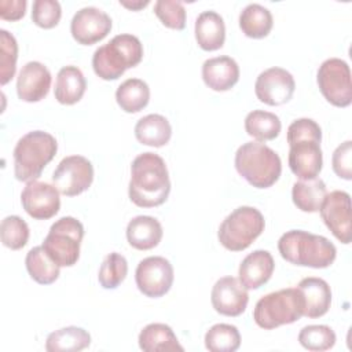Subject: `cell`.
Returning a JSON list of instances; mask_svg holds the SVG:
<instances>
[{"label": "cell", "mask_w": 352, "mask_h": 352, "mask_svg": "<svg viewBox=\"0 0 352 352\" xmlns=\"http://www.w3.org/2000/svg\"><path fill=\"white\" fill-rule=\"evenodd\" d=\"M170 192V180L166 164L155 153H142L131 164L128 186L129 199L140 208L162 205Z\"/></svg>", "instance_id": "obj_1"}, {"label": "cell", "mask_w": 352, "mask_h": 352, "mask_svg": "<svg viewBox=\"0 0 352 352\" xmlns=\"http://www.w3.org/2000/svg\"><path fill=\"white\" fill-rule=\"evenodd\" d=\"M278 250L286 261L311 268H327L337 256L334 243L326 236L304 230L286 231L278 241Z\"/></svg>", "instance_id": "obj_2"}, {"label": "cell", "mask_w": 352, "mask_h": 352, "mask_svg": "<svg viewBox=\"0 0 352 352\" xmlns=\"http://www.w3.org/2000/svg\"><path fill=\"white\" fill-rule=\"evenodd\" d=\"M236 172L253 187L268 188L282 173L280 157L261 142H246L235 153Z\"/></svg>", "instance_id": "obj_3"}, {"label": "cell", "mask_w": 352, "mask_h": 352, "mask_svg": "<svg viewBox=\"0 0 352 352\" xmlns=\"http://www.w3.org/2000/svg\"><path fill=\"white\" fill-rule=\"evenodd\" d=\"M143 58V44L129 33L114 36L109 43L95 50L92 67L102 80H117L126 69L135 67Z\"/></svg>", "instance_id": "obj_4"}, {"label": "cell", "mask_w": 352, "mask_h": 352, "mask_svg": "<svg viewBox=\"0 0 352 352\" xmlns=\"http://www.w3.org/2000/svg\"><path fill=\"white\" fill-rule=\"evenodd\" d=\"M58 151L56 139L44 131L23 135L14 147V175L19 182L37 180Z\"/></svg>", "instance_id": "obj_5"}, {"label": "cell", "mask_w": 352, "mask_h": 352, "mask_svg": "<svg viewBox=\"0 0 352 352\" xmlns=\"http://www.w3.org/2000/svg\"><path fill=\"white\" fill-rule=\"evenodd\" d=\"M304 315V298L297 287L280 289L263 296L254 305L253 319L264 330L290 324Z\"/></svg>", "instance_id": "obj_6"}, {"label": "cell", "mask_w": 352, "mask_h": 352, "mask_svg": "<svg viewBox=\"0 0 352 352\" xmlns=\"http://www.w3.org/2000/svg\"><path fill=\"white\" fill-rule=\"evenodd\" d=\"M265 221L261 212L253 206L234 209L220 224L217 231L219 242L231 252L248 249L264 231Z\"/></svg>", "instance_id": "obj_7"}, {"label": "cell", "mask_w": 352, "mask_h": 352, "mask_svg": "<svg viewBox=\"0 0 352 352\" xmlns=\"http://www.w3.org/2000/svg\"><path fill=\"white\" fill-rule=\"evenodd\" d=\"M84 226L80 220L65 216L56 220L43 241V249L59 267H72L80 258Z\"/></svg>", "instance_id": "obj_8"}, {"label": "cell", "mask_w": 352, "mask_h": 352, "mask_svg": "<svg viewBox=\"0 0 352 352\" xmlns=\"http://www.w3.org/2000/svg\"><path fill=\"white\" fill-rule=\"evenodd\" d=\"M316 82L324 99L337 107H346L352 102V82L349 65L340 58L322 62L316 73Z\"/></svg>", "instance_id": "obj_9"}, {"label": "cell", "mask_w": 352, "mask_h": 352, "mask_svg": "<svg viewBox=\"0 0 352 352\" xmlns=\"http://www.w3.org/2000/svg\"><path fill=\"white\" fill-rule=\"evenodd\" d=\"M94 180V166L82 155L65 157L52 173V183L66 197H76L89 188Z\"/></svg>", "instance_id": "obj_10"}, {"label": "cell", "mask_w": 352, "mask_h": 352, "mask_svg": "<svg viewBox=\"0 0 352 352\" xmlns=\"http://www.w3.org/2000/svg\"><path fill=\"white\" fill-rule=\"evenodd\" d=\"M173 267L165 257L150 256L139 261L135 271L136 286L147 297L158 298L166 294L173 283Z\"/></svg>", "instance_id": "obj_11"}, {"label": "cell", "mask_w": 352, "mask_h": 352, "mask_svg": "<svg viewBox=\"0 0 352 352\" xmlns=\"http://www.w3.org/2000/svg\"><path fill=\"white\" fill-rule=\"evenodd\" d=\"M294 89L296 82L292 73L276 66L261 72L254 82L257 99L268 106H280L289 102Z\"/></svg>", "instance_id": "obj_12"}, {"label": "cell", "mask_w": 352, "mask_h": 352, "mask_svg": "<svg viewBox=\"0 0 352 352\" xmlns=\"http://www.w3.org/2000/svg\"><path fill=\"white\" fill-rule=\"evenodd\" d=\"M59 191L54 184L30 180L21 194V204L25 212L36 220H48L54 217L60 208Z\"/></svg>", "instance_id": "obj_13"}, {"label": "cell", "mask_w": 352, "mask_h": 352, "mask_svg": "<svg viewBox=\"0 0 352 352\" xmlns=\"http://www.w3.org/2000/svg\"><path fill=\"white\" fill-rule=\"evenodd\" d=\"M111 18L103 10L88 6L80 8L72 18L70 33L73 38L82 44L91 45L103 40L111 30Z\"/></svg>", "instance_id": "obj_14"}, {"label": "cell", "mask_w": 352, "mask_h": 352, "mask_svg": "<svg viewBox=\"0 0 352 352\" xmlns=\"http://www.w3.org/2000/svg\"><path fill=\"white\" fill-rule=\"evenodd\" d=\"M326 227L342 243H349L351 232V195L342 190L326 194L319 209Z\"/></svg>", "instance_id": "obj_15"}, {"label": "cell", "mask_w": 352, "mask_h": 352, "mask_svg": "<svg viewBox=\"0 0 352 352\" xmlns=\"http://www.w3.org/2000/svg\"><path fill=\"white\" fill-rule=\"evenodd\" d=\"M318 139H298L289 143V168L300 180L319 176L323 166V153Z\"/></svg>", "instance_id": "obj_16"}, {"label": "cell", "mask_w": 352, "mask_h": 352, "mask_svg": "<svg viewBox=\"0 0 352 352\" xmlns=\"http://www.w3.org/2000/svg\"><path fill=\"white\" fill-rule=\"evenodd\" d=\"M210 301L214 311L224 316H239L245 312L249 294L248 289L235 276H223L212 287Z\"/></svg>", "instance_id": "obj_17"}, {"label": "cell", "mask_w": 352, "mask_h": 352, "mask_svg": "<svg viewBox=\"0 0 352 352\" xmlns=\"http://www.w3.org/2000/svg\"><path fill=\"white\" fill-rule=\"evenodd\" d=\"M51 87V73L41 62L30 60L25 63L16 77V94L23 102H40Z\"/></svg>", "instance_id": "obj_18"}, {"label": "cell", "mask_w": 352, "mask_h": 352, "mask_svg": "<svg viewBox=\"0 0 352 352\" xmlns=\"http://www.w3.org/2000/svg\"><path fill=\"white\" fill-rule=\"evenodd\" d=\"M275 268V261L268 250L257 249L249 253L239 264L238 279L248 289L254 290L270 280Z\"/></svg>", "instance_id": "obj_19"}, {"label": "cell", "mask_w": 352, "mask_h": 352, "mask_svg": "<svg viewBox=\"0 0 352 352\" xmlns=\"http://www.w3.org/2000/svg\"><path fill=\"white\" fill-rule=\"evenodd\" d=\"M202 80L213 91H228L239 80V66L227 55L209 58L202 65Z\"/></svg>", "instance_id": "obj_20"}, {"label": "cell", "mask_w": 352, "mask_h": 352, "mask_svg": "<svg viewBox=\"0 0 352 352\" xmlns=\"http://www.w3.org/2000/svg\"><path fill=\"white\" fill-rule=\"evenodd\" d=\"M304 298V315L315 319L320 318L330 309L331 305V289L329 283L316 276L302 278L296 286Z\"/></svg>", "instance_id": "obj_21"}, {"label": "cell", "mask_w": 352, "mask_h": 352, "mask_svg": "<svg viewBox=\"0 0 352 352\" xmlns=\"http://www.w3.org/2000/svg\"><path fill=\"white\" fill-rule=\"evenodd\" d=\"M195 40L204 51H216L223 47L226 40V25L223 16L212 10L202 11L194 26Z\"/></svg>", "instance_id": "obj_22"}, {"label": "cell", "mask_w": 352, "mask_h": 352, "mask_svg": "<svg viewBox=\"0 0 352 352\" xmlns=\"http://www.w3.org/2000/svg\"><path fill=\"white\" fill-rule=\"evenodd\" d=\"M162 226L153 216H136L126 226L128 243L138 250H150L162 239Z\"/></svg>", "instance_id": "obj_23"}, {"label": "cell", "mask_w": 352, "mask_h": 352, "mask_svg": "<svg viewBox=\"0 0 352 352\" xmlns=\"http://www.w3.org/2000/svg\"><path fill=\"white\" fill-rule=\"evenodd\" d=\"M87 89V81L82 72L73 65L63 66L55 81V99L62 104H74L80 102Z\"/></svg>", "instance_id": "obj_24"}, {"label": "cell", "mask_w": 352, "mask_h": 352, "mask_svg": "<svg viewBox=\"0 0 352 352\" xmlns=\"http://www.w3.org/2000/svg\"><path fill=\"white\" fill-rule=\"evenodd\" d=\"M138 342L139 348L146 352L184 351L172 327L165 323H150L144 326L139 333Z\"/></svg>", "instance_id": "obj_25"}, {"label": "cell", "mask_w": 352, "mask_h": 352, "mask_svg": "<svg viewBox=\"0 0 352 352\" xmlns=\"http://www.w3.org/2000/svg\"><path fill=\"white\" fill-rule=\"evenodd\" d=\"M135 136L142 144L162 147L170 140L172 126L164 116L147 114L136 122Z\"/></svg>", "instance_id": "obj_26"}, {"label": "cell", "mask_w": 352, "mask_h": 352, "mask_svg": "<svg viewBox=\"0 0 352 352\" xmlns=\"http://www.w3.org/2000/svg\"><path fill=\"white\" fill-rule=\"evenodd\" d=\"M327 194L324 182L320 177L309 180H298L293 184L292 199L294 205L307 213L319 212Z\"/></svg>", "instance_id": "obj_27"}, {"label": "cell", "mask_w": 352, "mask_h": 352, "mask_svg": "<svg viewBox=\"0 0 352 352\" xmlns=\"http://www.w3.org/2000/svg\"><path fill=\"white\" fill-rule=\"evenodd\" d=\"M274 25L271 11L258 4H248L239 14V28L242 33L250 38H263L268 36Z\"/></svg>", "instance_id": "obj_28"}, {"label": "cell", "mask_w": 352, "mask_h": 352, "mask_svg": "<svg viewBox=\"0 0 352 352\" xmlns=\"http://www.w3.org/2000/svg\"><path fill=\"white\" fill-rule=\"evenodd\" d=\"M91 336L77 326H67L48 334L45 349L48 352H77L88 348Z\"/></svg>", "instance_id": "obj_29"}, {"label": "cell", "mask_w": 352, "mask_h": 352, "mask_svg": "<svg viewBox=\"0 0 352 352\" xmlns=\"http://www.w3.org/2000/svg\"><path fill=\"white\" fill-rule=\"evenodd\" d=\"M116 100L125 113H138L148 104L150 88L140 78H128L118 85Z\"/></svg>", "instance_id": "obj_30"}, {"label": "cell", "mask_w": 352, "mask_h": 352, "mask_svg": "<svg viewBox=\"0 0 352 352\" xmlns=\"http://www.w3.org/2000/svg\"><path fill=\"white\" fill-rule=\"evenodd\" d=\"M26 270L30 278L40 285H51L59 278V265L51 260L43 246H34L26 253Z\"/></svg>", "instance_id": "obj_31"}, {"label": "cell", "mask_w": 352, "mask_h": 352, "mask_svg": "<svg viewBox=\"0 0 352 352\" xmlns=\"http://www.w3.org/2000/svg\"><path fill=\"white\" fill-rule=\"evenodd\" d=\"M282 129V122L275 113L253 110L245 118V131L257 142L275 139Z\"/></svg>", "instance_id": "obj_32"}, {"label": "cell", "mask_w": 352, "mask_h": 352, "mask_svg": "<svg viewBox=\"0 0 352 352\" xmlns=\"http://www.w3.org/2000/svg\"><path fill=\"white\" fill-rule=\"evenodd\" d=\"M241 346V334L234 324H213L205 334V348L210 352H235Z\"/></svg>", "instance_id": "obj_33"}, {"label": "cell", "mask_w": 352, "mask_h": 352, "mask_svg": "<svg viewBox=\"0 0 352 352\" xmlns=\"http://www.w3.org/2000/svg\"><path fill=\"white\" fill-rule=\"evenodd\" d=\"M128 274V263L126 258L117 253L111 252L109 253L104 260L100 264L99 272H98V280L103 289L113 290L117 289Z\"/></svg>", "instance_id": "obj_34"}, {"label": "cell", "mask_w": 352, "mask_h": 352, "mask_svg": "<svg viewBox=\"0 0 352 352\" xmlns=\"http://www.w3.org/2000/svg\"><path fill=\"white\" fill-rule=\"evenodd\" d=\"M298 342L308 351H327L336 344V333L327 324H308L300 330Z\"/></svg>", "instance_id": "obj_35"}, {"label": "cell", "mask_w": 352, "mask_h": 352, "mask_svg": "<svg viewBox=\"0 0 352 352\" xmlns=\"http://www.w3.org/2000/svg\"><path fill=\"white\" fill-rule=\"evenodd\" d=\"M29 226L19 216H7L1 220L0 224V236L6 248L11 250L22 249L29 241Z\"/></svg>", "instance_id": "obj_36"}, {"label": "cell", "mask_w": 352, "mask_h": 352, "mask_svg": "<svg viewBox=\"0 0 352 352\" xmlns=\"http://www.w3.org/2000/svg\"><path fill=\"white\" fill-rule=\"evenodd\" d=\"M18 43L6 29H0V84L6 85L15 74Z\"/></svg>", "instance_id": "obj_37"}, {"label": "cell", "mask_w": 352, "mask_h": 352, "mask_svg": "<svg viewBox=\"0 0 352 352\" xmlns=\"http://www.w3.org/2000/svg\"><path fill=\"white\" fill-rule=\"evenodd\" d=\"M154 12L166 28L182 30L186 26V8L180 0H157Z\"/></svg>", "instance_id": "obj_38"}, {"label": "cell", "mask_w": 352, "mask_h": 352, "mask_svg": "<svg viewBox=\"0 0 352 352\" xmlns=\"http://www.w3.org/2000/svg\"><path fill=\"white\" fill-rule=\"evenodd\" d=\"M62 8L56 0H34L32 7V21L43 28L51 29L59 23Z\"/></svg>", "instance_id": "obj_39"}, {"label": "cell", "mask_w": 352, "mask_h": 352, "mask_svg": "<svg viewBox=\"0 0 352 352\" xmlns=\"http://www.w3.org/2000/svg\"><path fill=\"white\" fill-rule=\"evenodd\" d=\"M318 139L322 140V128L312 118H297L287 128V143L298 139Z\"/></svg>", "instance_id": "obj_40"}, {"label": "cell", "mask_w": 352, "mask_h": 352, "mask_svg": "<svg viewBox=\"0 0 352 352\" xmlns=\"http://www.w3.org/2000/svg\"><path fill=\"white\" fill-rule=\"evenodd\" d=\"M331 165L334 173L345 180L352 179V142L345 140L333 153Z\"/></svg>", "instance_id": "obj_41"}, {"label": "cell", "mask_w": 352, "mask_h": 352, "mask_svg": "<svg viewBox=\"0 0 352 352\" xmlns=\"http://www.w3.org/2000/svg\"><path fill=\"white\" fill-rule=\"evenodd\" d=\"M26 0H1L0 18L6 21H18L25 15Z\"/></svg>", "instance_id": "obj_42"}, {"label": "cell", "mask_w": 352, "mask_h": 352, "mask_svg": "<svg viewBox=\"0 0 352 352\" xmlns=\"http://www.w3.org/2000/svg\"><path fill=\"white\" fill-rule=\"evenodd\" d=\"M150 1L148 0H135V1H128V0H120V4L132 10V11H138L143 7H146Z\"/></svg>", "instance_id": "obj_43"}]
</instances>
